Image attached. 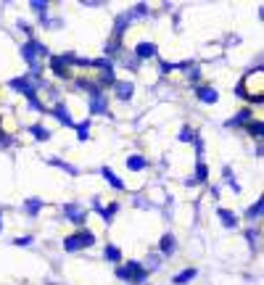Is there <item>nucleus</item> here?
<instances>
[{"mask_svg": "<svg viewBox=\"0 0 264 285\" xmlns=\"http://www.w3.org/2000/svg\"><path fill=\"white\" fill-rule=\"evenodd\" d=\"M262 77H264V69H262V66L251 69V72H248L243 80H240V84L235 87V95L243 98V101H248V103H262V101H264Z\"/></svg>", "mask_w": 264, "mask_h": 285, "instance_id": "f257e3e1", "label": "nucleus"}, {"mask_svg": "<svg viewBox=\"0 0 264 285\" xmlns=\"http://www.w3.org/2000/svg\"><path fill=\"white\" fill-rule=\"evenodd\" d=\"M8 87L16 90V92H21V95L29 101V109H32V111L45 114V106L40 103V98H37V90H40V87H37V84L29 80V77H13V80L8 82Z\"/></svg>", "mask_w": 264, "mask_h": 285, "instance_id": "f03ea898", "label": "nucleus"}, {"mask_svg": "<svg viewBox=\"0 0 264 285\" xmlns=\"http://www.w3.org/2000/svg\"><path fill=\"white\" fill-rule=\"evenodd\" d=\"M116 277L130 285H143L145 280H148V269H145V264H140V261H127V264H119L116 267Z\"/></svg>", "mask_w": 264, "mask_h": 285, "instance_id": "7ed1b4c3", "label": "nucleus"}, {"mask_svg": "<svg viewBox=\"0 0 264 285\" xmlns=\"http://www.w3.org/2000/svg\"><path fill=\"white\" fill-rule=\"evenodd\" d=\"M21 56H24V61L29 64V69H40V61L50 58V53H48V48H45L43 42L27 40L24 45H21Z\"/></svg>", "mask_w": 264, "mask_h": 285, "instance_id": "20e7f679", "label": "nucleus"}, {"mask_svg": "<svg viewBox=\"0 0 264 285\" xmlns=\"http://www.w3.org/2000/svg\"><path fill=\"white\" fill-rule=\"evenodd\" d=\"M90 245H95V235L90 233L88 227H80L74 235H69L66 241H64V248L69 251V253H77V251H82V248H90Z\"/></svg>", "mask_w": 264, "mask_h": 285, "instance_id": "39448f33", "label": "nucleus"}, {"mask_svg": "<svg viewBox=\"0 0 264 285\" xmlns=\"http://www.w3.org/2000/svg\"><path fill=\"white\" fill-rule=\"evenodd\" d=\"M88 209H82V206H74V204H66L64 206V217L72 222V225H77V227H82L85 222H88Z\"/></svg>", "mask_w": 264, "mask_h": 285, "instance_id": "423d86ee", "label": "nucleus"}, {"mask_svg": "<svg viewBox=\"0 0 264 285\" xmlns=\"http://www.w3.org/2000/svg\"><path fill=\"white\" fill-rule=\"evenodd\" d=\"M106 111H108L106 90H95V92H90V114H106Z\"/></svg>", "mask_w": 264, "mask_h": 285, "instance_id": "0eeeda50", "label": "nucleus"}, {"mask_svg": "<svg viewBox=\"0 0 264 285\" xmlns=\"http://www.w3.org/2000/svg\"><path fill=\"white\" fill-rule=\"evenodd\" d=\"M196 98L201 103H206V106H212L220 101V92H217L212 84H196Z\"/></svg>", "mask_w": 264, "mask_h": 285, "instance_id": "6e6552de", "label": "nucleus"}, {"mask_svg": "<svg viewBox=\"0 0 264 285\" xmlns=\"http://www.w3.org/2000/svg\"><path fill=\"white\" fill-rule=\"evenodd\" d=\"M114 90H116V98H119V101H130L132 95H135V84H132L130 80L124 82V80H116L114 82Z\"/></svg>", "mask_w": 264, "mask_h": 285, "instance_id": "1a4fd4ad", "label": "nucleus"}, {"mask_svg": "<svg viewBox=\"0 0 264 285\" xmlns=\"http://www.w3.org/2000/svg\"><path fill=\"white\" fill-rule=\"evenodd\" d=\"M159 251H161V256H172V253L177 251V238L172 233H164L161 241H159Z\"/></svg>", "mask_w": 264, "mask_h": 285, "instance_id": "9d476101", "label": "nucleus"}, {"mask_svg": "<svg viewBox=\"0 0 264 285\" xmlns=\"http://www.w3.org/2000/svg\"><path fill=\"white\" fill-rule=\"evenodd\" d=\"M92 206H95V211L100 214V219H103L106 225H108V222H111V219L116 217V211H119V204H108V206H100V201H98V198H95V201H92Z\"/></svg>", "mask_w": 264, "mask_h": 285, "instance_id": "9b49d317", "label": "nucleus"}, {"mask_svg": "<svg viewBox=\"0 0 264 285\" xmlns=\"http://www.w3.org/2000/svg\"><path fill=\"white\" fill-rule=\"evenodd\" d=\"M50 69H53V74H56L58 80H69V77H72V72H69V66H66V61L61 58V56H50Z\"/></svg>", "mask_w": 264, "mask_h": 285, "instance_id": "f8f14e48", "label": "nucleus"}, {"mask_svg": "<svg viewBox=\"0 0 264 285\" xmlns=\"http://www.w3.org/2000/svg\"><path fill=\"white\" fill-rule=\"evenodd\" d=\"M217 217H220V222H222L224 230H235V227H238V217H235V214H232L230 209H224V206H220V209H217Z\"/></svg>", "mask_w": 264, "mask_h": 285, "instance_id": "ddd939ff", "label": "nucleus"}, {"mask_svg": "<svg viewBox=\"0 0 264 285\" xmlns=\"http://www.w3.org/2000/svg\"><path fill=\"white\" fill-rule=\"evenodd\" d=\"M251 114H254L251 109H240L232 119H227V124H224V127H230V129H235V127H246L248 122H251Z\"/></svg>", "mask_w": 264, "mask_h": 285, "instance_id": "4468645a", "label": "nucleus"}, {"mask_svg": "<svg viewBox=\"0 0 264 285\" xmlns=\"http://www.w3.org/2000/svg\"><path fill=\"white\" fill-rule=\"evenodd\" d=\"M53 117H56L64 127H74V119H72V114H69V109L64 103H56L53 106Z\"/></svg>", "mask_w": 264, "mask_h": 285, "instance_id": "2eb2a0df", "label": "nucleus"}, {"mask_svg": "<svg viewBox=\"0 0 264 285\" xmlns=\"http://www.w3.org/2000/svg\"><path fill=\"white\" fill-rule=\"evenodd\" d=\"M156 56V45L153 42H137L135 45V58L137 61H145V58H153Z\"/></svg>", "mask_w": 264, "mask_h": 285, "instance_id": "dca6fc26", "label": "nucleus"}, {"mask_svg": "<svg viewBox=\"0 0 264 285\" xmlns=\"http://www.w3.org/2000/svg\"><path fill=\"white\" fill-rule=\"evenodd\" d=\"M206 180H209V166L204 164V161H198L196 164V177H188L185 185H196V182H206Z\"/></svg>", "mask_w": 264, "mask_h": 285, "instance_id": "f3484780", "label": "nucleus"}, {"mask_svg": "<svg viewBox=\"0 0 264 285\" xmlns=\"http://www.w3.org/2000/svg\"><path fill=\"white\" fill-rule=\"evenodd\" d=\"M145 166H148V159L140 156V153H132V156H127V169H132V172H143Z\"/></svg>", "mask_w": 264, "mask_h": 285, "instance_id": "a211bd4d", "label": "nucleus"}, {"mask_svg": "<svg viewBox=\"0 0 264 285\" xmlns=\"http://www.w3.org/2000/svg\"><path fill=\"white\" fill-rule=\"evenodd\" d=\"M130 21H132L130 11L122 13V16H116V24H114V37H116V40H122V35H124V29L130 27Z\"/></svg>", "mask_w": 264, "mask_h": 285, "instance_id": "6ab92c4d", "label": "nucleus"}, {"mask_svg": "<svg viewBox=\"0 0 264 285\" xmlns=\"http://www.w3.org/2000/svg\"><path fill=\"white\" fill-rule=\"evenodd\" d=\"M100 177H103V180H106L108 185H111L114 190H124V182H122L119 177H116V174H114L108 166H103V169H100Z\"/></svg>", "mask_w": 264, "mask_h": 285, "instance_id": "aec40b11", "label": "nucleus"}, {"mask_svg": "<svg viewBox=\"0 0 264 285\" xmlns=\"http://www.w3.org/2000/svg\"><path fill=\"white\" fill-rule=\"evenodd\" d=\"M90 127H92V122L90 119H85V122H80V124H74V129H77V140H88L90 137Z\"/></svg>", "mask_w": 264, "mask_h": 285, "instance_id": "412c9836", "label": "nucleus"}, {"mask_svg": "<svg viewBox=\"0 0 264 285\" xmlns=\"http://www.w3.org/2000/svg\"><path fill=\"white\" fill-rule=\"evenodd\" d=\"M262 209H264V198H256V204L248 206V211H246V219H259L262 217Z\"/></svg>", "mask_w": 264, "mask_h": 285, "instance_id": "4be33fe9", "label": "nucleus"}, {"mask_svg": "<svg viewBox=\"0 0 264 285\" xmlns=\"http://www.w3.org/2000/svg\"><path fill=\"white\" fill-rule=\"evenodd\" d=\"M103 256H106L108 261H114V264H119V261H122V248H119V245H106V248H103Z\"/></svg>", "mask_w": 264, "mask_h": 285, "instance_id": "5701e85b", "label": "nucleus"}, {"mask_svg": "<svg viewBox=\"0 0 264 285\" xmlns=\"http://www.w3.org/2000/svg\"><path fill=\"white\" fill-rule=\"evenodd\" d=\"M196 275H198V272H196V269H193V267L182 269L180 275H175V285H185V283H190V280H193V277H196Z\"/></svg>", "mask_w": 264, "mask_h": 285, "instance_id": "b1692460", "label": "nucleus"}, {"mask_svg": "<svg viewBox=\"0 0 264 285\" xmlns=\"http://www.w3.org/2000/svg\"><path fill=\"white\" fill-rule=\"evenodd\" d=\"M29 132H32L35 140H48L50 137V129H45L43 124H29Z\"/></svg>", "mask_w": 264, "mask_h": 285, "instance_id": "393cba45", "label": "nucleus"}, {"mask_svg": "<svg viewBox=\"0 0 264 285\" xmlns=\"http://www.w3.org/2000/svg\"><path fill=\"white\" fill-rule=\"evenodd\" d=\"M43 206H45L43 198H29V201H27V214H29V217H37Z\"/></svg>", "mask_w": 264, "mask_h": 285, "instance_id": "a878e982", "label": "nucleus"}, {"mask_svg": "<svg viewBox=\"0 0 264 285\" xmlns=\"http://www.w3.org/2000/svg\"><path fill=\"white\" fill-rule=\"evenodd\" d=\"M246 129H248V135H251V137H256V140H262V122H248V124H246Z\"/></svg>", "mask_w": 264, "mask_h": 285, "instance_id": "bb28decb", "label": "nucleus"}, {"mask_svg": "<svg viewBox=\"0 0 264 285\" xmlns=\"http://www.w3.org/2000/svg\"><path fill=\"white\" fill-rule=\"evenodd\" d=\"M50 164H53V166H61V169L69 172V174H80V169H74L72 164H66V161H61V159H50Z\"/></svg>", "mask_w": 264, "mask_h": 285, "instance_id": "cd10ccee", "label": "nucleus"}, {"mask_svg": "<svg viewBox=\"0 0 264 285\" xmlns=\"http://www.w3.org/2000/svg\"><path fill=\"white\" fill-rule=\"evenodd\" d=\"M130 16L135 19V16H148V3H137L135 8L130 11Z\"/></svg>", "mask_w": 264, "mask_h": 285, "instance_id": "c85d7f7f", "label": "nucleus"}, {"mask_svg": "<svg viewBox=\"0 0 264 285\" xmlns=\"http://www.w3.org/2000/svg\"><path fill=\"white\" fill-rule=\"evenodd\" d=\"M177 137H180V143H190V140H196V132H193L190 127H182Z\"/></svg>", "mask_w": 264, "mask_h": 285, "instance_id": "c756f323", "label": "nucleus"}, {"mask_svg": "<svg viewBox=\"0 0 264 285\" xmlns=\"http://www.w3.org/2000/svg\"><path fill=\"white\" fill-rule=\"evenodd\" d=\"M29 5H32V11H37L40 16H45V11H48V3H45V0H32Z\"/></svg>", "mask_w": 264, "mask_h": 285, "instance_id": "7c9ffc66", "label": "nucleus"}, {"mask_svg": "<svg viewBox=\"0 0 264 285\" xmlns=\"http://www.w3.org/2000/svg\"><path fill=\"white\" fill-rule=\"evenodd\" d=\"M13 143V137L3 129V124H0V148H8V145Z\"/></svg>", "mask_w": 264, "mask_h": 285, "instance_id": "2f4dec72", "label": "nucleus"}, {"mask_svg": "<svg viewBox=\"0 0 264 285\" xmlns=\"http://www.w3.org/2000/svg\"><path fill=\"white\" fill-rule=\"evenodd\" d=\"M188 80H190L193 84H198V80H201V69H198L196 64H193V66L188 69Z\"/></svg>", "mask_w": 264, "mask_h": 285, "instance_id": "473e14b6", "label": "nucleus"}, {"mask_svg": "<svg viewBox=\"0 0 264 285\" xmlns=\"http://www.w3.org/2000/svg\"><path fill=\"white\" fill-rule=\"evenodd\" d=\"M246 238H248V243H251V245H254V251H256V245H259V230H248Z\"/></svg>", "mask_w": 264, "mask_h": 285, "instance_id": "72a5a7b5", "label": "nucleus"}, {"mask_svg": "<svg viewBox=\"0 0 264 285\" xmlns=\"http://www.w3.org/2000/svg\"><path fill=\"white\" fill-rule=\"evenodd\" d=\"M32 241H35L32 235H24V238H16V241H13V245H32Z\"/></svg>", "mask_w": 264, "mask_h": 285, "instance_id": "f704fd0d", "label": "nucleus"}, {"mask_svg": "<svg viewBox=\"0 0 264 285\" xmlns=\"http://www.w3.org/2000/svg\"><path fill=\"white\" fill-rule=\"evenodd\" d=\"M0 230H3V211H0Z\"/></svg>", "mask_w": 264, "mask_h": 285, "instance_id": "c9c22d12", "label": "nucleus"}]
</instances>
